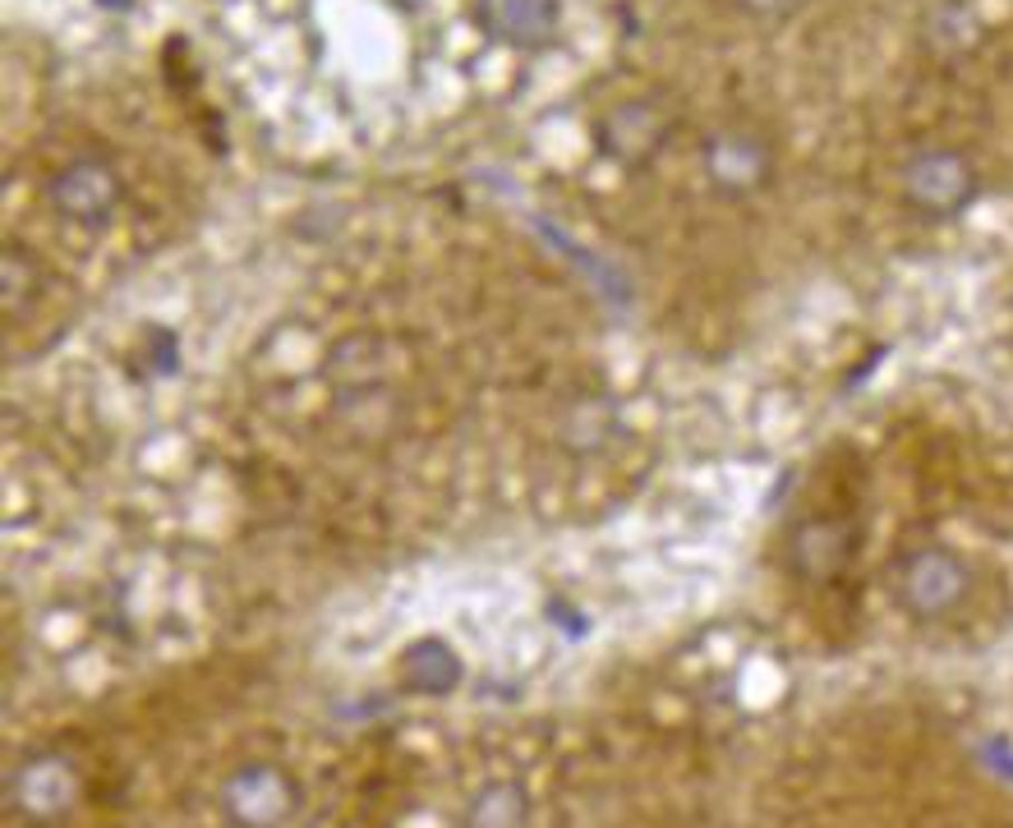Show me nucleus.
<instances>
[{
    "label": "nucleus",
    "mask_w": 1013,
    "mask_h": 828,
    "mask_svg": "<svg viewBox=\"0 0 1013 828\" xmlns=\"http://www.w3.org/2000/svg\"><path fill=\"white\" fill-rule=\"evenodd\" d=\"M47 203L70 226H107L120 207V176L101 157H75L47 180Z\"/></svg>",
    "instance_id": "nucleus-1"
},
{
    "label": "nucleus",
    "mask_w": 1013,
    "mask_h": 828,
    "mask_svg": "<svg viewBox=\"0 0 1013 828\" xmlns=\"http://www.w3.org/2000/svg\"><path fill=\"white\" fill-rule=\"evenodd\" d=\"M972 166L954 148H917L903 161V198L926 217H950L972 198Z\"/></svg>",
    "instance_id": "nucleus-2"
},
{
    "label": "nucleus",
    "mask_w": 1013,
    "mask_h": 828,
    "mask_svg": "<svg viewBox=\"0 0 1013 828\" xmlns=\"http://www.w3.org/2000/svg\"><path fill=\"white\" fill-rule=\"evenodd\" d=\"M963 590H967V575L954 552L944 548H917L898 566V599L917 617H944L950 608H958Z\"/></svg>",
    "instance_id": "nucleus-3"
},
{
    "label": "nucleus",
    "mask_w": 1013,
    "mask_h": 828,
    "mask_svg": "<svg viewBox=\"0 0 1013 828\" xmlns=\"http://www.w3.org/2000/svg\"><path fill=\"white\" fill-rule=\"evenodd\" d=\"M672 120L655 107V101L646 97H636V101H618L613 111H608L594 129V144L608 161H618V166H640V161H650L659 148H663V138H668Z\"/></svg>",
    "instance_id": "nucleus-4"
},
{
    "label": "nucleus",
    "mask_w": 1013,
    "mask_h": 828,
    "mask_svg": "<svg viewBox=\"0 0 1013 828\" xmlns=\"http://www.w3.org/2000/svg\"><path fill=\"white\" fill-rule=\"evenodd\" d=\"M705 170L719 189L747 194L769 176V144L751 129H719L705 144Z\"/></svg>",
    "instance_id": "nucleus-5"
},
{
    "label": "nucleus",
    "mask_w": 1013,
    "mask_h": 828,
    "mask_svg": "<svg viewBox=\"0 0 1013 828\" xmlns=\"http://www.w3.org/2000/svg\"><path fill=\"white\" fill-rule=\"evenodd\" d=\"M558 14L562 0H480V23L493 42L502 47H544L558 32Z\"/></svg>",
    "instance_id": "nucleus-6"
},
{
    "label": "nucleus",
    "mask_w": 1013,
    "mask_h": 828,
    "mask_svg": "<svg viewBox=\"0 0 1013 828\" xmlns=\"http://www.w3.org/2000/svg\"><path fill=\"white\" fill-rule=\"evenodd\" d=\"M286 801H291L286 797V782L273 769H245L240 778L230 782V810L240 815L245 824H254V828L277 824L282 810H286Z\"/></svg>",
    "instance_id": "nucleus-7"
},
{
    "label": "nucleus",
    "mask_w": 1013,
    "mask_h": 828,
    "mask_svg": "<svg viewBox=\"0 0 1013 828\" xmlns=\"http://www.w3.org/2000/svg\"><path fill=\"white\" fill-rule=\"evenodd\" d=\"M848 558V534H843L834 521H806L793 534V562L806 575H834Z\"/></svg>",
    "instance_id": "nucleus-8"
},
{
    "label": "nucleus",
    "mask_w": 1013,
    "mask_h": 828,
    "mask_svg": "<svg viewBox=\"0 0 1013 828\" xmlns=\"http://www.w3.org/2000/svg\"><path fill=\"white\" fill-rule=\"evenodd\" d=\"M613 420H618L613 401L599 396V392H586V396H577L562 410L558 433H562V442L571 446V452H594V446L613 433Z\"/></svg>",
    "instance_id": "nucleus-9"
},
{
    "label": "nucleus",
    "mask_w": 1013,
    "mask_h": 828,
    "mask_svg": "<svg viewBox=\"0 0 1013 828\" xmlns=\"http://www.w3.org/2000/svg\"><path fill=\"white\" fill-rule=\"evenodd\" d=\"M32 286V263L19 249H6V308H23Z\"/></svg>",
    "instance_id": "nucleus-10"
},
{
    "label": "nucleus",
    "mask_w": 1013,
    "mask_h": 828,
    "mask_svg": "<svg viewBox=\"0 0 1013 828\" xmlns=\"http://www.w3.org/2000/svg\"><path fill=\"white\" fill-rule=\"evenodd\" d=\"M741 6L756 10V14H788V10L801 6V0H741Z\"/></svg>",
    "instance_id": "nucleus-11"
},
{
    "label": "nucleus",
    "mask_w": 1013,
    "mask_h": 828,
    "mask_svg": "<svg viewBox=\"0 0 1013 828\" xmlns=\"http://www.w3.org/2000/svg\"><path fill=\"white\" fill-rule=\"evenodd\" d=\"M101 6H116V0H101ZM120 6H125V0H120Z\"/></svg>",
    "instance_id": "nucleus-12"
}]
</instances>
